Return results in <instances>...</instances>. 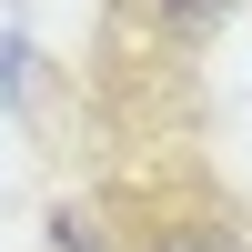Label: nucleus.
<instances>
[{"label": "nucleus", "instance_id": "f257e3e1", "mask_svg": "<svg viewBox=\"0 0 252 252\" xmlns=\"http://www.w3.org/2000/svg\"><path fill=\"white\" fill-rule=\"evenodd\" d=\"M131 252H252V222L212 192H152L131 222Z\"/></svg>", "mask_w": 252, "mask_h": 252}, {"label": "nucleus", "instance_id": "7ed1b4c3", "mask_svg": "<svg viewBox=\"0 0 252 252\" xmlns=\"http://www.w3.org/2000/svg\"><path fill=\"white\" fill-rule=\"evenodd\" d=\"M222 10H232V0H152V20H161L172 40H202V31H212Z\"/></svg>", "mask_w": 252, "mask_h": 252}, {"label": "nucleus", "instance_id": "f03ea898", "mask_svg": "<svg viewBox=\"0 0 252 252\" xmlns=\"http://www.w3.org/2000/svg\"><path fill=\"white\" fill-rule=\"evenodd\" d=\"M51 252H111V232H101V212L61 202V212H51Z\"/></svg>", "mask_w": 252, "mask_h": 252}]
</instances>
